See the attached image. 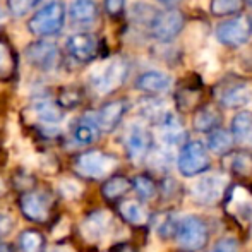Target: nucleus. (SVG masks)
I'll use <instances>...</instances> for the list:
<instances>
[{
	"label": "nucleus",
	"instance_id": "5701e85b",
	"mask_svg": "<svg viewBox=\"0 0 252 252\" xmlns=\"http://www.w3.org/2000/svg\"><path fill=\"white\" fill-rule=\"evenodd\" d=\"M100 132L101 130H100V127H98L96 120H94V117L86 115L74 126L72 137L81 146H90V144H93L94 141L98 139Z\"/></svg>",
	"mask_w": 252,
	"mask_h": 252
},
{
	"label": "nucleus",
	"instance_id": "bb28decb",
	"mask_svg": "<svg viewBox=\"0 0 252 252\" xmlns=\"http://www.w3.org/2000/svg\"><path fill=\"white\" fill-rule=\"evenodd\" d=\"M17 249L19 252H47L43 233L31 228L21 232L17 237Z\"/></svg>",
	"mask_w": 252,
	"mask_h": 252
},
{
	"label": "nucleus",
	"instance_id": "ea45409f",
	"mask_svg": "<svg viewBox=\"0 0 252 252\" xmlns=\"http://www.w3.org/2000/svg\"><path fill=\"white\" fill-rule=\"evenodd\" d=\"M158 2H161V3H165V5H173V3H177V2H180V0H158Z\"/></svg>",
	"mask_w": 252,
	"mask_h": 252
},
{
	"label": "nucleus",
	"instance_id": "f3484780",
	"mask_svg": "<svg viewBox=\"0 0 252 252\" xmlns=\"http://www.w3.org/2000/svg\"><path fill=\"white\" fill-rule=\"evenodd\" d=\"M136 88L148 94H161L172 88V77L159 70H150L137 77Z\"/></svg>",
	"mask_w": 252,
	"mask_h": 252
},
{
	"label": "nucleus",
	"instance_id": "1a4fd4ad",
	"mask_svg": "<svg viewBox=\"0 0 252 252\" xmlns=\"http://www.w3.org/2000/svg\"><path fill=\"white\" fill-rule=\"evenodd\" d=\"M226 192V179L218 173L204 175L192 186V197L197 204L213 206L223 199Z\"/></svg>",
	"mask_w": 252,
	"mask_h": 252
},
{
	"label": "nucleus",
	"instance_id": "2eb2a0df",
	"mask_svg": "<svg viewBox=\"0 0 252 252\" xmlns=\"http://www.w3.org/2000/svg\"><path fill=\"white\" fill-rule=\"evenodd\" d=\"M127 112V103L124 100H112L101 106L98 113L94 115L98 127L101 132H112L115 127L122 122L124 115Z\"/></svg>",
	"mask_w": 252,
	"mask_h": 252
},
{
	"label": "nucleus",
	"instance_id": "a211bd4d",
	"mask_svg": "<svg viewBox=\"0 0 252 252\" xmlns=\"http://www.w3.org/2000/svg\"><path fill=\"white\" fill-rule=\"evenodd\" d=\"M232 137L233 143L240 148H252V112L242 110L232 120Z\"/></svg>",
	"mask_w": 252,
	"mask_h": 252
},
{
	"label": "nucleus",
	"instance_id": "9b49d317",
	"mask_svg": "<svg viewBox=\"0 0 252 252\" xmlns=\"http://www.w3.org/2000/svg\"><path fill=\"white\" fill-rule=\"evenodd\" d=\"M113 226V218L108 211H93L84 218L81 230L88 242L98 244L110 233Z\"/></svg>",
	"mask_w": 252,
	"mask_h": 252
},
{
	"label": "nucleus",
	"instance_id": "4be33fe9",
	"mask_svg": "<svg viewBox=\"0 0 252 252\" xmlns=\"http://www.w3.org/2000/svg\"><path fill=\"white\" fill-rule=\"evenodd\" d=\"M129 190H132L130 179H127L126 175H112L103 182L101 196L108 202H115L122 199Z\"/></svg>",
	"mask_w": 252,
	"mask_h": 252
},
{
	"label": "nucleus",
	"instance_id": "7c9ffc66",
	"mask_svg": "<svg viewBox=\"0 0 252 252\" xmlns=\"http://www.w3.org/2000/svg\"><path fill=\"white\" fill-rule=\"evenodd\" d=\"M144 159L150 161L153 170H156V172H166V170L170 168V165H172V156H170L165 150L158 151V150H153L151 148Z\"/></svg>",
	"mask_w": 252,
	"mask_h": 252
},
{
	"label": "nucleus",
	"instance_id": "4468645a",
	"mask_svg": "<svg viewBox=\"0 0 252 252\" xmlns=\"http://www.w3.org/2000/svg\"><path fill=\"white\" fill-rule=\"evenodd\" d=\"M156 126L159 127V136L166 146H182L187 141V132L184 124L173 112H168Z\"/></svg>",
	"mask_w": 252,
	"mask_h": 252
},
{
	"label": "nucleus",
	"instance_id": "c756f323",
	"mask_svg": "<svg viewBox=\"0 0 252 252\" xmlns=\"http://www.w3.org/2000/svg\"><path fill=\"white\" fill-rule=\"evenodd\" d=\"M244 7V0H211L209 2V10L213 16L225 17L239 14Z\"/></svg>",
	"mask_w": 252,
	"mask_h": 252
},
{
	"label": "nucleus",
	"instance_id": "423d86ee",
	"mask_svg": "<svg viewBox=\"0 0 252 252\" xmlns=\"http://www.w3.org/2000/svg\"><path fill=\"white\" fill-rule=\"evenodd\" d=\"M216 38L226 47H242L252 38V17L239 14L216 26Z\"/></svg>",
	"mask_w": 252,
	"mask_h": 252
},
{
	"label": "nucleus",
	"instance_id": "e433bc0d",
	"mask_svg": "<svg viewBox=\"0 0 252 252\" xmlns=\"http://www.w3.org/2000/svg\"><path fill=\"white\" fill-rule=\"evenodd\" d=\"M177 182L173 179H165L161 184H159V192L163 194V196H166V197H172V196H175V190H177Z\"/></svg>",
	"mask_w": 252,
	"mask_h": 252
},
{
	"label": "nucleus",
	"instance_id": "b1692460",
	"mask_svg": "<svg viewBox=\"0 0 252 252\" xmlns=\"http://www.w3.org/2000/svg\"><path fill=\"white\" fill-rule=\"evenodd\" d=\"M153 228H155L156 235L161 240H172L177 233V225H179V218L175 213L172 211H163L156 213L153 218H150Z\"/></svg>",
	"mask_w": 252,
	"mask_h": 252
},
{
	"label": "nucleus",
	"instance_id": "f257e3e1",
	"mask_svg": "<svg viewBox=\"0 0 252 252\" xmlns=\"http://www.w3.org/2000/svg\"><path fill=\"white\" fill-rule=\"evenodd\" d=\"M63 24H65V3L62 0H53L31 16V19L28 21V30L34 36L45 38L60 33Z\"/></svg>",
	"mask_w": 252,
	"mask_h": 252
},
{
	"label": "nucleus",
	"instance_id": "39448f33",
	"mask_svg": "<svg viewBox=\"0 0 252 252\" xmlns=\"http://www.w3.org/2000/svg\"><path fill=\"white\" fill-rule=\"evenodd\" d=\"M117 166V158L105 151L91 150L86 153H81L74 161V168L84 179L98 180L103 177L110 175L113 168Z\"/></svg>",
	"mask_w": 252,
	"mask_h": 252
},
{
	"label": "nucleus",
	"instance_id": "6e6552de",
	"mask_svg": "<svg viewBox=\"0 0 252 252\" xmlns=\"http://www.w3.org/2000/svg\"><path fill=\"white\" fill-rule=\"evenodd\" d=\"M19 209L26 220L33 223H45L50 218L52 197L41 190H26L19 196Z\"/></svg>",
	"mask_w": 252,
	"mask_h": 252
},
{
	"label": "nucleus",
	"instance_id": "72a5a7b5",
	"mask_svg": "<svg viewBox=\"0 0 252 252\" xmlns=\"http://www.w3.org/2000/svg\"><path fill=\"white\" fill-rule=\"evenodd\" d=\"M60 190L65 194V197H70V199H74V197H77L81 194V187L76 182H72V180H62Z\"/></svg>",
	"mask_w": 252,
	"mask_h": 252
},
{
	"label": "nucleus",
	"instance_id": "412c9836",
	"mask_svg": "<svg viewBox=\"0 0 252 252\" xmlns=\"http://www.w3.org/2000/svg\"><path fill=\"white\" fill-rule=\"evenodd\" d=\"M226 170L232 175L240 177V179H251L252 177V155L247 151H230L226 153Z\"/></svg>",
	"mask_w": 252,
	"mask_h": 252
},
{
	"label": "nucleus",
	"instance_id": "0eeeda50",
	"mask_svg": "<svg viewBox=\"0 0 252 252\" xmlns=\"http://www.w3.org/2000/svg\"><path fill=\"white\" fill-rule=\"evenodd\" d=\"M184 24L186 17L179 9H165L155 14L151 21V33L158 41L168 43L182 33Z\"/></svg>",
	"mask_w": 252,
	"mask_h": 252
},
{
	"label": "nucleus",
	"instance_id": "7ed1b4c3",
	"mask_svg": "<svg viewBox=\"0 0 252 252\" xmlns=\"http://www.w3.org/2000/svg\"><path fill=\"white\" fill-rule=\"evenodd\" d=\"M175 239L186 252H199L209 242V226L201 216L187 215L179 218Z\"/></svg>",
	"mask_w": 252,
	"mask_h": 252
},
{
	"label": "nucleus",
	"instance_id": "f704fd0d",
	"mask_svg": "<svg viewBox=\"0 0 252 252\" xmlns=\"http://www.w3.org/2000/svg\"><path fill=\"white\" fill-rule=\"evenodd\" d=\"M126 7V0H105V10L108 16H119Z\"/></svg>",
	"mask_w": 252,
	"mask_h": 252
},
{
	"label": "nucleus",
	"instance_id": "dca6fc26",
	"mask_svg": "<svg viewBox=\"0 0 252 252\" xmlns=\"http://www.w3.org/2000/svg\"><path fill=\"white\" fill-rule=\"evenodd\" d=\"M67 50L72 59L79 62H90L96 55L98 41L90 33H76L67 38Z\"/></svg>",
	"mask_w": 252,
	"mask_h": 252
},
{
	"label": "nucleus",
	"instance_id": "473e14b6",
	"mask_svg": "<svg viewBox=\"0 0 252 252\" xmlns=\"http://www.w3.org/2000/svg\"><path fill=\"white\" fill-rule=\"evenodd\" d=\"M40 0H9V7L14 16H24L28 10L33 9Z\"/></svg>",
	"mask_w": 252,
	"mask_h": 252
},
{
	"label": "nucleus",
	"instance_id": "cd10ccee",
	"mask_svg": "<svg viewBox=\"0 0 252 252\" xmlns=\"http://www.w3.org/2000/svg\"><path fill=\"white\" fill-rule=\"evenodd\" d=\"M33 113L36 115V119L43 124H59L63 119V112L57 103L50 100H40L33 105Z\"/></svg>",
	"mask_w": 252,
	"mask_h": 252
},
{
	"label": "nucleus",
	"instance_id": "4c0bfd02",
	"mask_svg": "<svg viewBox=\"0 0 252 252\" xmlns=\"http://www.w3.org/2000/svg\"><path fill=\"white\" fill-rule=\"evenodd\" d=\"M10 65V53L7 50V47L3 43H0V72L7 70Z\"/></svg>",
	"mask_w": 252,
	"mask_h": 252
},
{
	"label": "nucleus",
	"instance_id": "20e7f679",
	"mask_svg": "<svg viewBox=\"0 0 252 252\" xmlns=\"http://www.w3.org/2000/svg\"><path fill=\"white\" fill-rule=\"evenodd\" d=\"M177 168L184 177H196L211 168V156L201 141H186L177 158Z\"/></svg>",
	"mask_w": 252,
	"mask_h": 252
},
{
	"label": "nucleus",
	"instance_id": "f8f14e48",
	"mask_svg": "<svg viewBox=\"0 0 252 252\" xmlns=\"http://www.w3.org/2000/svg\"><path fill=\"white\" fill-rule=\"evenodd\" d=\"M251 98L252 86L244 81H232L228 84H223L218 91V101L225 108H242L251 101Z\"/></svg>",
	"mask_w": 252,
	"mask_h": 252
},
{
	"label": "nucleus",
	"instance_id": "2f4dec72",
	"mask_svg": "<svg viewBox=\"0 0 252 252\" xmlns=\"http://www.w3.org/2000/svg\"><path fill=\"white\" fill-rule=\"evenodd\" d=\"M240 244L235 237H223V239L216 240L215 246L208 252H239Z\"/></svg>",
	"mask_w": 252,
	"mask_h": 252
},
{
	"label": "nucleus",
	"instance_id": "a19ab883",
	"mask_svg": "<svg viewBox=\"0 0 252 252\" xmlns=\"http://www.w3.org/2000/svg\"><path fill=\"white\" fill-rule=\"evenodd\" d=\"M244 3H247V5H249L251 9H252V0H244Z\"/></svg>",
	"mask_w": 252,
	"mask_h": 252
},
{
	"label": "nucleus",
	"instance_id": "a878e982",
	"mask_svg": "<svg viewBox=\"0 0 252 252\" xmlns=\"http://www.w3.org/2000/svg\"><path fill=\"white\" fill-rule=\"evenodd\" d=\"M69 16L77 24H90L98 17V7L94 0H72Z\"/></svg>",
	"mask_w": 252,
	"mask_h": 252
},
{
	"label": "nucleus",
	"instance_id": "f03ea898",
	"mask_svg": "<svg viewBox=\"0 0 252 252\" xmlns=\"http://www.w3.org/2000/svg\"><path fill=\"white\" fill-rule=\"evenodd\" d=\"M127 72H129L127 62L120 57H115L103 62L91 72L90 83L98 94H110L122 86L124 81L127 79Z\"/></svg>",
	"mask_w": 252,
	"mask_h": 252
},
{
	"label": "nucleus",
	"instance_id": "6ab92c4d",
	"mask_svg": "<svg viewBox=\"0 0 252 252\" xmlns=\"http://www.w3.org/2000/svg\"><path fill=\"white\" fill-rule=\"evenodd\" d=\"M119 215L126 223L132 226H143L150 221L146 206L137 199H124L119 204Z\"/></svg>",
	"mask_w": 252,
	"mask_h": 252
},
{
	"label": "nucleus",
	"instance_id": "ddd939ff",
	"mask_svg": "<svg viewBox=\"0 0 252 252\" xmlns=\"http://www.w3.org/2000/svg\"><path fill=\"white\" fill-rule=\"evenodd\" d=\"M59 48L50 41H36L26 47V59L31 65L40 70H52L57 63Z\"/></svg>",
	"mask_w": 252,
	"mask_h": 252
},
{
	"label": "nucleus",
	"instance_id": "c9c22d12",
	"mask_svg": "<svg viewBox=\"0 0 252 252\" xmlns=\"http://www.w3.org/2000/svg\"><path fill=\"white\" fill-rule=\"evenodd\" d=\"M14 228V220L7 213H0V240L7 237Z\"/></svg>",
	"mask_w": 252,
	"mask_h": 252
},
{
	"label": "nucleus",
	"instance_id": "393cba45",
	"mask_svg": "<svg viewBox=\"0 0 252 252\" xmlns=\"http://www.w3.org/2000/svg\"><path fill=\"white\" fill-rule=\"evenodd\" d=\"M233 137L230 130H225L221 127H216L215 130L208 132V141H206V148L209 153H215L218 156H225L226 153L232 151L233 148Z\"/></svg>",
	"mask_w": 252,
	"mask_h": 252
},
{
	"label": "nucleus",
	"instance_id": "aec40b11",
	"mask_svg": "<svg viewBox=\"0 0 252 252\" xmlns=\"http://www.w3.org/2000/svg\"><path fill=\"white\" fill-rule=\"evenodd\" d=\"M221 126V113L213 105H202L192 117V127L196 132L208 134Z\"/></svg>",
	"mask_w": 252,
	"mask_h": 252
},
{
	"label": "nucleus",
	"instance_id": "9d476101",
	"mask_svg": "<svg viewBox=\"0 0 252 252\" xmlns=\"http://www.w3.org/2000/svg\"><path fill=\"white\" fill-rule=\"evenodd\" d=\"M126 153L130 161L139 163L148 156V153L153 148L151 134L141 124H132L126 134Z\"/></svg>",
	"mask_w": 252,
	"mask_h": 252
},
{
	"label": "nucleus",
	"instance_id": "58836bf2",
	"mask_svg": "<svg viewBox=\"0 0 252 252\" xmlns=\"http://www.w3.org/2000/svg\"><path fill=\"white\" fill-rule=\"evenodd\" d=\"M110 252H137V249L130 242H119L110 247Z\"/></svg>",
	"mask_w": 252,
	"mask_h": 252
},
{
	"label": "nucleus",
	"instance_id": "c85d7f7f",
	"mask_svg": "<svg viewBox=\"0 0 252 252\" xmlns=\"http://www.w3.org/2000/svg\"><path fill=\"white\" fill-rule=\"evenodd\" d=\"M130 184H132V190L141 201H150L158 194V184L150 175H136L130 180Z\"/></svg>",
	"mask_w": 252,
	"mask_h": 252
}]
</instances>
